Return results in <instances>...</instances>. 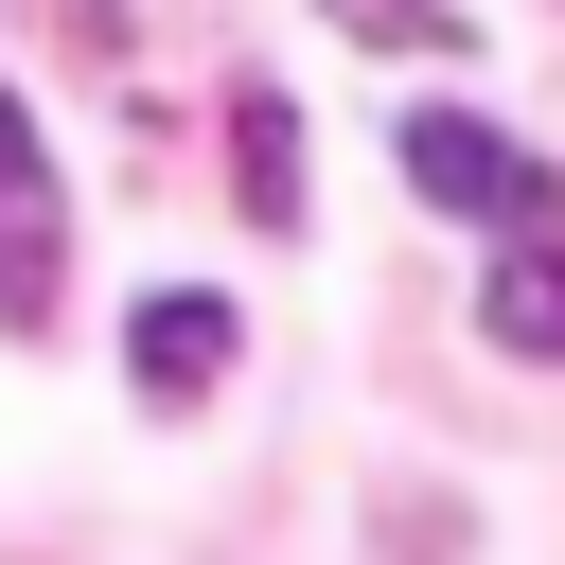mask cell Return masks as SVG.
<instances>
[{"instance_id": "obj_1", "label": "cell", "mask_w": 565, "mask_h": 565, "mask_svg": "<svg viewBox=\"0 0 565 565\" xmlns=\"http://www.w3.org/2000/svg\"><path fill=\"white\" fill-rule=\"evenodd\" d=\"M388 159H406V194H424V212H477V230H565V177H547L512 124H477V106H406V124H388Z\"/></svg>"}, {"instance_id": "obj_2", "label": "cell", "mask_w": 565, "mask_h": 565, "mask_svg": "<svg viewBox=\"0 0 565 565\" xmlns=\"http://www.w3.org/2000/svg\"><path fill=\"white\" fill-rule=\"evenodd\" d=\"M53 282H71V212H53V159H35V124H18V88H0V318L35 335Z\"/></svg>"}, {"instance_id": "obj_3", "label": "cell", "mask_w": 565, "mask_h": 565, "mask_svg": "<svg viewBox=\"0 0 565 565\" xmlns=\"http://www.w3.org/2000/svg\"><path fill=\"white\" fill-rule=\"evenodd\" d=\"M230 353H247V318H230L212 282H159V300L124 318V371H141V406H212V388H230Z\"/></svg>"}, {"instance_id": "obj_4", "label": "cell", "mask_w": 565, "mask_h": 565, "mask_svg": "<svg viewBox=\"0 0 565 565\" xmlns=\"http://www.w3.org/2000/svg\"><path fill=\"white\" fill-rule=\"evenodd\" d=\"M477 318H494V353L565 371V247H547V230H494V282H477Z\"/></svg>"}, {"instance_id": "obj_5", "label": "cell", "mask_w": 565, "mask_h": 565, "mask_svg": "<svg viewBox=\"0 0 565 565\" xmlns=\"http://www.w3.org/2000/svg\"><path fill=\"white\" fill-rule=\"evenodd\" d=\"M230 177H247V230H300V106L282 88L230 106Z\"/></svg>"}, {"instance_id": "obj_6", "label": "cell", "mask_w": 565, "mask_h": 565, "mask_svg": "<svg viewBox=\"0 0 565 565\" xmlns=\"http://www.w3.org/2000/svg\"><path fill=\"white\" fill-rule=\"evenodd\" d=\"M318 18H335V35H371V53H459V35H477L459 0H318Z\"/></svg>"}]
</instances>
